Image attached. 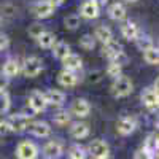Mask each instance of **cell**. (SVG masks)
Instances as JSON below:
<instances>
[{"label":"cell","instance_id":"obj_1","mask_svg":"<svg viewBox=\"0 0 159 159\" xmlns=\"http://www.w3.org/2000/svg\"><path fill=\"white\" fill-rule=\"evenodd\" d=\"M132 89H134V84H132L130 78L124 76V75L116 76L111 84V92L115 97H127L132 92Z\"/></svg>","mask_w":159,"mask_h":159},{"label":"cell","instance_id":"obj_2","mask_svg":"<svg viewBox=\"0 0 159 159\" xmlns=\"http://www.w3.org/2000/svg\"><path fill=\"white\" fill-rule=\"evenodd\" d=\"M92 159H103V157H108L110 156V147H108V143L105 142V140H92L89 145H88V151Z\"/></svg>","mask_w":159,"mask_h":159},{"label":"cell","instance_id":"obj_3","mask_svg":"<svg viewBox=\"0 0 159 159\" xmlns=\"http://www.w3.org/2000/svg\"><path fill=\"white\" fill-rule=\"evenodd\" d=\"M38 153H40L38 147L34 142H29V140H22L16 148L18 159H37Z\"/></svg>","mask_w":159,"mask_h":159},{"label":"cell","instance_id":"obj_4","mask_svg":"<svg viewBox=\"0 0 159 159\" xmlns=\"http://www.w3.org/2000/svg\"><path fill=\"white\" fill-rule=\"evenodd\" d=\"M42 69H43V62L37 56L27 57L24 61V64H22V73H24V76H27V78L37 76L40 72H42Z\"/></svg>","mask_w":159,"mask_h":159},{"label":"cell","instance_id":"obj_5","mask_svg":"<svg viewBox=\"0 0 159 159\" xmlns=\"http://www.w3.org/2000/svg\"><path fill=\"white\" fill-rule=\"evenodd\" d=\"M140 99H142V103L147 108H150V110L157 108V100H159V96H157V81H154L153 88H145L142 91Z\"/></svg>","mask_w":159,"mask_h":159},{"label":"cell","instance_id":"obj_6","mask_svg":"<svg viewBox=\"0 0 159 159\" xmlns=\"http://www.w3.org/2000/svg\"><path fill=\"white\" fill-rule=\"evenodd\" d=\"M42 153H43L45 159H59L62 156V153H64V143L61 140H57V139L56 140H49L43 147Z\"/></svg>","mask_w":159,"mask_h":159},{"label":"cell","instance_id":"obj_7","mask_svg":"<svg viewBox=\"0 0 159 159\" xmlns=\"http://www.w3.org/2000/svg\"><path fill=\"white\" fill-rule=\"evenodd\" d=\"M8 124L11 132H16V134H21V132L27 130L29 126V116L24 115V113H16V115H11L8 119Z\"/></svg>","mask_w":159,"mask_h":159},{"label":"cell","instance_id":"obj_8","mask_svg":"<svg viewBox=\"0 0 159 159\" xmlns=\"http://www.w3.org/2000/svg\"><path fill=\"white\" fill-rule=\"evenodd\" d=\"M27 102H29V107H30V110L34 111V113H42V111H45L46 110V100H45V96H43V92H40V91H32L30 94H29V99H27Z\"/></svg>","mask_w":159,"mask_h":159},{"label":"cell","instance_id":"obj_9","mask_svg":"<svg viewBox=\"0 0 159 159\" xmlns=\"http://www.w3.org/2000/svg\"><path fill=\"white\" fill-rule=\"evenodd\" d=\"M56 7H52L49 2H46V0H43V2H37L34 7H32V13L34 16L38 18V19H46L49 18L52 13H54Z\"/></svg>","mask_w":159,"mask_h":159},{"label":"cell","instance_id":"obj_10","mask_svg":"<svg viewBox=\"0 0 159 159\" xmlns=\"http://www.w3.org/2000/svg\"><path fill=\"white\" fill-rule=\"evenodd\" d=\"M27 130L30 132L32 135L40 137V139H45V137H49V135H51V126H49L48 123H45V121H34V123H29Z\"/></svg>","mask_w":159,"mask_h":159},{"label":"cell","instance_id":"obj_11","mask_svg":"<svg viewBox=\"0 0 159 159\" xmlns=\"http://www.w3.org/2000/svg\"><path fill=\"white\" fill-rule=\"evenodd\" d=\"M135 127H137V123H135V119L130 118V116H124L116 123V130L121 135H130L132 132L135 130Z\"/></svg>","mask_w":159,"mask_h":159},{"label":"cell","instance_id":"obj_12","mask_svg":"<svg viewBox=\"0 0 159 159\" xmlns=\"http://www.w3.org/2000/svg\"><path fill=\"white\" fill-rule=\"evenodd\" d=\"M89 111H91V105L86 99H76L70 108V115H75L78 118H86Z\"/></svg>","mask_w":159,"mask_h":159},{"label":"cell","instance_id":"obj_13","mask_svg":"<svg viewBox=\"0 0 159 159\" xmlns=\"http://www.w3.org/2000/svg\"><path fill=\"white\" fill-rule=\"evenodd\" d=\"M81 16L86 19H96L100 13V7L94 2V0H86V2L81 5Z\"/></svg>","mask_w":159,"mask_h":159},{"label":"cell","instance_id":"obj_14","mask_svg":"<svg viewBox=\"0 0 159 159\" xmlns=\"http://www.w3.org/2000/svg\"><path fill=\"white\" fill-rule=\"evenodd\" d=\"M121 34L126 40H129V42H135V40L142 35L140 29H139V25L135 22H132V21H127L123 27H121Z\"/></svg>","mask_w":159,"mask_h":159},{"label":"cell","instance_id":"obj_15","mask_svg":"<svg viewBox=\"0 0 159 159\" xmlns=\"http://www.w3.org/2000/svg\"><path fill=\"white\" fill-rule=\"evenodd\" d=\"M62 67L64 70H69V72H76L83 67V61L81 57H80L78 54H73V52H70V54L67 57L62 59Z\"/></svg>","mask_w":159,"mask_h":159},{"label":"cell","instance_id":"obj_16","mask_svg":"<svg viewBox=\"0 0 159 159\" xmlns=\"http://www.w3.org/2000/svg\"><path fill=\"white\" fill-rule=\"evenodd\" d=\"M45 100L49 105H56V107H61V105L65 102V94L59 89H48L45 92Z\"/></svg>","mask_w":159,"mask_h":159},{"label":"cell","instance_id":"obj_17","mask_svg":"<svg viewBox=\"0 0 159 159\" xmlns=\"http://www.w3.org/2000/svg\"><path fill=\"white\" fill-rule=\"evenodd\" d=\"M57 83L64 88H73L78 83V75L75 72H69V70H62L57 75Z\"/></svg>","mask_w":159,"mask_h":159},{"label":"cell","instance_id":"obj_18","mask_svg":"<svg viewBox=\"0 0 159 159\" xmlns=\"http://www.w3.org/2000/svg\"><path fill=\"white\" fill-rule=\"evenodd\" d=\"M89 124L88 123H73L72 127H70V135L76 140H81V139H86L89 135Z\"/></svg>","mask_w":159,"mask_h":159},{"label":"cell","instance_id":"obj_19","mask_svg":"<svg viewBox=\"0 0 159 159\" xmlns=\"http://www.w3.org/2000/svg\"><path fill=\"white\" fill-rule=\"evenodd\" d=\"M123 51V46L119 42H116V40H110L108 43H105L102 46V56L105 57H108V59H113L118 52H121Z\"/></svg>","mask_w":159,"mask_h":159},{"label":"cell","instance_id":"obj_20","mask_svg":"<svg viewBox=\"0 0 159 159\" xmlns=\"http://www.w3.org/2000/svg\"><path fill=\"white\" fill-rule=\"evenodd\" d=\"M108 16L113 19V21H124L126 16H127V11H126V7L123 3H113L108 7Z\"/></svg>","mask_w":159,"mask_h":159},{"label":"cell","instance_id":"obj_21","mask_svg":"<svg viewBox=\"0 0 159 159\" xmlns=\"http://www.w3.org/2000/svg\"><path fill=\"white\" fill-rule=\"evenodd\" d=\"M94 40H99L102 45L108 43L110 40H113V32L111 29H108L107 25H99L94 30Z\"/></svg>","mask_w":159,"mask_h":159},{"label":"cell","instance_id":"obj_22","mask_svg":"<svg viewBox=\"0 0 159 159\" xmlns=\"http://www.w3.org/2000/svg\"><path fill=\"white\" fill-rule=\"evenodd\" d=\"M18 73H19V64H18V61H16V59H8V61H5L3 67H2V75L10 80V78H13V76H16Z\"/></svg>","mask_w":159,"mask_h":159},{"label":"cell","instance_id":"obj_23","mask_svg":"<svg viewBox=\"0 0 159 159\" xmlns=\"http://www.w3.org/2000/svg\"><path fill=\"white\" fill-rule=\"evenodd\" d=\"M37 43H38V46H40V48H45V49L52 48V46H54V43H56V35L52 34V32L45 30L42 35H40V37L37 38Z\"/></svg>","mask_w":159,"mask_h":159},{"label":"cell","instance_id":"obj_24","mask_svg":"<svg viewBox=\"0 0 159 159\" xmlns=\"http://www.w3.org/2000/svg\"><path fill=\"white\" fill-rule=\"evenodd\" d=\"M70 54V46L65 43V42H56L54 46H52V56L56 59L62 61L64 57H67Z\"/></svg>","mask_w":159,"mask_h":159},{"label":"cell","instance_id":"obj_25","mask_svg":"<svg viewBox=\"0 0 159 159\" xmlns=\"http://www.w3.org/2000/svg\"><path fill=\"white\" fill-rule=\"evenodd\" d=\"M147 151H150L151 154H156L157 153V148H159V139H157V134L156 132H153V134H150L147 139H145V143L143 147Z\"/></svg>","mask_w":159,"mask_h":159},{"label":"cell","instance_id":"obj_26","mask_svg":"<svg viewBox=\"0 0 159 159\" xmlns=\"http://www.w3.org/2000/svg\"><path fill=\"white\" fill-rule=\"evenodd\" d=\"M70 111L67 110H59L56 111L54 115H52V121H54V124L57 126H65V124H69L70 123Z\"/></svg>","mask_w":159,"mask_h":159},{"label":"cell","instance_id":"obj_27","mask_svg":"<svg viewBox=\"0 0 159 159\" xmlns=\"http://www.w3.org/2000/svg\"><path fill=\"white\" fill-rule=\"evenodd\" d=\"M143 59L150 65H157V62H159V51H157V48L153 46V48H150L147 51H143Z\"/></svg>","mask_w":159,"mask_h":159},{"label":"cell","instance_id":"obj_28","mask_svg":"<svg viewBox=\"0 0 159 159\" xmlns=\"http://www.w3.org/2000/svg\"><path fill=\"white\" fill-rule=\"evenodd\" d=\"M86 150L81 145H72L69 150V159H86Z\"/></svg>","mask_w":159,"mask_h":159},{"label":"cell","instance_id":"obj_29","mask_svg":"<svg viewBox=\"0 0 159 159\" xmlns=\"http://www.w3.org/2000/svg\"><path fill=\"white\" fill-rule=\"evenodd\" d=\"M94 46H96V40H94L92 35L86 34V35H83L81 38H80V48H83L86 51H91V49H94Z\"/></svg>","mask_w":159,"mask_h":159},{"label":"cell","instance_id":"obj_30","mask_svg":"<svg viewBox=\"0 0 159 159\" xmlns=\"http://www.w3.org/2000/svg\"><path fill=\"white\" fill-rule=\"evenodd\" d=\"M64 24H65V27H67L69 30H75L80 27V24H81V19H80L78 15H70L64 19Z\"/></svg>","mask_w":159,"mask_h":159},{"label":"cell","instance_id":"obj_31","mask_svg":"<svg viewBox=\"0 0 159 159\" xmlns=\"http://www.w3.org/2000/svg\"><path fill=\"white\" fill-rule=\"evenodd\" d=\"M135 43H137V48H139L140 51H147V49H150V48L154 46V45H153V40H151L150 37H143V35H140V37L135 40Z\"/></svg>","mask_w":159,"mask_h":159},{"label":"cell","instance_id":"obj_32","mask_svg":"<svg viewBox=\"0 0 159 159\" xmlns=\"http://www.w3.org/2000/svg\"><path fill=\"white\" fill-rule=\"evenodd\" d=\"M10 96L7 94V92H0V115H3L10 110Z\"/></svg>","mask_w":159,"mask_h":159},{"label":"cell","instance_id":"obj_33","mask_svg":"<svg viewBox=\"0 0 159 159\" xmlns=\"http://www.w3.org/2000/svg\"><path fill=\"white\" fill-rule=\"evenodd\" d=\"M110 62L119 65V67H124V65L129 64V57H127V54H126L124 51H121V52H118V54H116L113 59H110Z\"/></svg>","mask_w":159,"mask_h":159},{"label":"cell","instance_id":"obj_34","mask_svg":"<svg viewBox=\"0 0 159 159\" xmlns=\"http://www.w3.org/2000/svg\"><path fill=\"white\" fill-rule=\"evenodd\" d=\"M43 32H45V27H43L42 24H38V22L32 24L30 27H29V35H30L32 38H35V40H37L40 35H42Z\"/></svg>","mask_w":159,"mask_h":159},{"label":"cell","instance_id":"obj_35","mask_svg":"<svg viewBox=\"0 0 159 159\" xmlns=\"http://www.w3.org/2000/svg\"><path fill=\"white\" fill-rule=\"evenodd\" d=\"M121 72H123V67H119V65H116L113 62H110V65L107 67V75L111 76V78L119 76V75H121Z\"/></svg>","mask_w":159,"mask_h":159},{"label":"cell","instance_id":"obj_36","mask_svg":"<svg viewBox=\"0 0 159 159\" xmlns=\"http://www.w3.org/2000/svg\"><path fill=\"white\" fill-rule=\"evenodd\" d=\"M134 159H154V154H151L150 151H147L145 148H140V150L135 151Z\"/></svg>","mask_w":159,"mask_h":159},{"label":"cell","instance_id":"obj_37","mask_svg":"<svg viewBox=\"0 0 159 159\" xmlns=\"http://www.w3.org/2000/svg\"><path fill=\"white\" fill-rule=\"evenodd\" d=\"M100 80H102V72H99V70H96V72H91V73L88 75V81H89V83H92V84L99 83Z\"/></svg>","mask_w":159,"mask_h":159},{"label":"cell","instance_id":"obj_38","mask_svg":"<svg viewBox=\"0 0 159 159\" xmlns=\"http://www.w3.org/2000/svg\"><path fill=\"white\" fill-rule=\"evenodd\" d=\"M8 134H11V129H10V124H8V121H0V137H5V135H8Z\"/></svg>","mask_w":159,"mask_h":159},{"label":"cell","instance_id":"obj_39","mask_svg":"<svg viewBox=\"0 0 159 159\" xmlns=\"http://www.w3.org/2000/svg\"><path fill=\"white\" fill-rule=\"evenodd\" d=\"M10 46V38L5 34H0V51H5Z\"/></svg>","mask_w":159,"mask_h":159},{"label":"cell","instance_id":"obj_40","mask_svg":"<svg viewBox=\"0 0 159 159\" xmlns=\"http://www.w3.org/2000/svg\"><path fill=\"white\" fill-rule=\"evenodd\" d=\"M7 86H8V78L0 73V92H5Z\"/></svg>","mask_w":159,"mask_h":159},{"label":"cell","instance_id":"obj_41","mask_svg":"<svg viewBox=\"0 0 159 159\" xmlns=\"http://www.w3.org/2000/svg\"><path fill=\"white\" fill-rule=\"evenodd\" d=\"M2 13H3V15H7V16H11L13 13H15V7L7 5V7H3V8H2Z\"/></svg>","mask_w":159,"mask_h":159},{"label":"cell","instance_id":"obj_42","mask_svg":"<svg viewBox=\"0 0 159 159\" xmlns=\"http://www.w3.org/2000/svg\"><path fill=\"white\" fill-rule=\"evenodd\" d=\"M46 2H49L52 7H59V5H62L65 0H46Z\"/></svg>","mask_w":159,"mask_h":159},{"label":"cell","instance_id":"obj_43","mask_svg":"<svg viewBox=\"0 0 159 159\" xmlns=\"http://www.w3.org/2000/svg\"><path fill=\"white\" fill-rule=\"evenodd\" d=\"M94 2L100 7V5H107V3H108V0H94Z\"/></svg>","mask_w":159,"mask_h":159},{"label":"cell","instance_id":"obj_44","mask_svg":"<svg viewBox=\"0 0 159 159\" xmlns=\"http://www.w3.org/2000/svg\"><path fill=\"white\" fill-rule=\"evenodd\" d=\"M126 2H129V3H132V2H137V0H126Z\"/></svg>","mask_w":159,"mask_h":159},{"label":"cell","instance_id":"obj_45","mask_svg":"<svg viewBox=\"0 0 159 159\" xmlns=\"http://www.w3.org/2000/svg\"><path fill=\"white\" fill-rule=\"evenodd\" d=\"M103 159H110V156H108V157H103Z\"/></svg>","mask_w":159,"mask_h":159}]
</instances>
